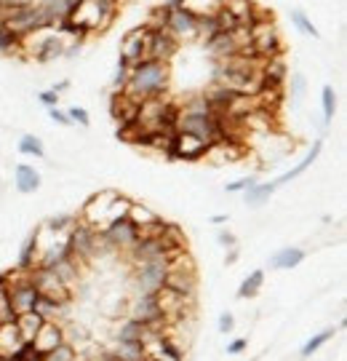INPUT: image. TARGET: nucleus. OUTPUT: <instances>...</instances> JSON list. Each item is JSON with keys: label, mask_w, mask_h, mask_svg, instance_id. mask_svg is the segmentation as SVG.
Segmentation results:
<instances>
[{"label": "nucleus", "mask_w": 347, "mask_h": 361, "mask_svg": "<svg viewBox=\"0 0 347 361\" xmlns=\"http://www.w3.org/2000/svg\"><path fill=\"white\" fill-rule=\"evenodd\" d=\"M217 241H219V244H222V246H230V249H232V246H235V244H238V241H235V235H232V233H227V231H222V233H219V235H217Z\"/></svg>", "instance_id": "obj_43"}, {"label": "nucleus", "mask_w": 347, "mask_h": 361, "mask_svg": "<svg viewBox=\"0 0 347 361\" xmlns=\"http://www.w3.org/2000/svg\"><path fill=\"white\" fill-rule=\"evenodd\" d=\"M40 8L46 11V16H49V22H51V27H56L59 22H65L67 16L72 13V3L70 0H38Z\"/></svg>", "instance_id": "obj_21"}, {"label": "nucleus", "mask_w": 347, "mask_h": 361, "mask_svg": "<svg viewBox=\"0 0 347 361\" xmlns=\"http://www.w3.org/2000/svg\"><path fill=\"white\" fill-rule=\"evenodd\" d=\"M120 59L129 67L139 65L147 59V27H134L123 35V43H120Z\"/></svg>", "instance_id": "obj_11"}, {"label": "nucleus", "mask_w": 347, "mask_h": 361, "mask_svg": "<svg viewBox=\"0 0 347 361\" xmlns=\"http://www.w3.org/2000/svg\"><path fill=\"white\" fill-rule=\"evenodd\" d=\"M232 326H235V319H232V313H222L219 316V332H232Z\"/></svg>", "instance_id": "obj_41"}, {"label": "nucleus", "mask_w": 347, "mask_h": 361, "mask_svg": "<svg viewBox=\"0 0 347 361\" xmlns=\"http://www.w3.org/2000/svg\"><path fill=\"white\" fill-rule=\"evenodd\" d=\"M302 259H305V249H299V246H286V249L275 252L270 257V268L272 271H291Z\"/></svg>", "instance_id": "obj_17"}, {"label": "nucleus", "mask_w": 347, "mask_h": 361, "mask_svg": "<svg viewBox=\"0 0 347 361\" xmlns=\"http://www.w3.org/2000/svg\"><path fill=\"white\" fill-rule=\"evenodd\" d=\"M166 273H168V255L166 257H155L134 265V276L131 279H134L137 295H155L158 289H163Z\"/></svg>", "instance_id": "obj_6"}, {"label": "nucleus", "mask_w": 347, "mask_h": 361, "mask_svg": "<svg viewBox=\"0 0 347 361\" xmlns=\"http://www.w3.org/2000/svg\"><path fill=\"white\" fill-rule=\"evenodd\" d=\"M291 22H294V27L299 30V32H305V35H310V38H318V30H315V25L308 19V13L305 11L294 8V11H291Z\"/></svg>", "instance_id": "obj_34"}, {"label": "nucleus", "mask_w": 347, "mask_h": 361, "mask_svg": "<svg viewBox=\"0 0 347 361\" xmlns=\"http://www.w3.org/2000/svg\"><path fill=\"white\" fill-rule=\"evenodd\" d=\"M67 116H70V121H72V123H80L83 129H89V126H91V118H89V113H86L83 107H70V113H67Z\"/></svg>", "instance_id": "obj_36"}, {"label": "nucleus", "mask_w": 347, "mask_h": 361, "mask_svg": "<svg viewBox=\"0 0 347 361\" xmlns=\"http://www.w3.org/2000/svg\"><path fill=\"white\" fill-rule=\"evenodd\" d=\"M166 30L179 40V43H184V40H195V13H190L184 6L168 8Z\"/></svg>", "instance_id": "obj_12"}, {"label": "nucleus", "mask_w": 347, "mask_h": 361, "mask_svg": "<svg viewBox=\"0 0 347 361\" xmlns=\"http://www.w3.org/2000/svg\"><path fill=\"white\" fill-rule=\"evenodd\" d=\"M0 54H19L22 56V38L11 32L3 22H0Z\"/></svg>", "instance_id": "obj_28"}, {"label": "nucleus", "mask_w": 347, "mask_h": 361, "mask_svg": "<svg viewBox=\"0 0 347 361\" xmlns=\"http://www.w3.org/2000/svg\"><path fill=\"white\" fill-rule=\"evenodd\" d=\"M246 348H248V340H246V337H238V340H232L230 345H227V353H230V356H238V353H244Z\"/></svg>", "instance_id": "obj_40"}, {"label": "nucleus", "mask_w": 347, "mask_h": 361, "mask_svg": "<svg viewBox=\"0 0 347 361\" xmlns=\"http://www.w3.org/2000/svg\"><path fill=\"white\" fill-rule=\"evenodd\" d=\"M179 40L168 30H147V59L153 62H171V56L179 51Z\"/></svg>", "instance_id": "obj_10"}, {"label": "nucleus", "mask_w": 347, "mask_h": 361, "mask_svg": "<svg viewBox=\"0 0 347 361\" xmlns=\"http://www.w3.org/2000/svg\"><path fill=\"white\" fill-rule=\"evenodd\" d=\"M49 116H51L56 123H62V126H70V123H72V121H70V116H67V113H62L59 107H49Z\"/></svg>", "instance_id": "obj_42"}, {"label": "nucleus", "mask_w": 347, "mask_h": 361, "mask_svg": "<svg viewBox=\"0 0 347 361\" xmlns=\"http://www.w3.org/2000/svg\"><path fill=\"white\" fill-rule=\"evenodd\" d=\"M59 343H65V326L59 322H43V326L38 329V335L32 337V345L38 353H49L51 348H56Z\"/></svg>", "instance_id": "obj_13"}, {"label": "nucleus", "mask_w": 347, "mask_h": 361, "mask_svg": "<svg viewBox=\"0 0 347 361\" xmlns=\"http://www.w3.org/2000/svg\"><path fill=\"white\" fill-rule=\"evenodd\" d=\"M129 207H131V201L126 195L115 193V190H104V193L91 195L89 201H86V207H83V214L77 219H83L86 225L96 228V231H104L110 222L126 217V214H129Z\"/></svg>", "instance_id": "obj_2"}, {"label": "nucleus", "mask_w": 347, "mask_h": 361, "mask_svg": "<svg viewBox=\"0 0 347 361\" xmlns=\"http://www.w3.org/2000/svg\"><path fill=\"white\" fill-rule=\"evenodd\" d=\"M129 316L147 326H168L158 295H137L129 305Z\"/></svg>", "instance_id": "obj_9"}, {"label": "nucleus", "mask_w": 347, "mask_h": 361, "mask_svg": "<svg viewBox=\"0 0 347 361\" xmlns=\"http://www.w3.org/2000/svg\"><path fill=\"white\" fill-rule=\"evenodd\" d=\"M77 219L75 217H70V214H59V217H49L46 219V231H51V233H59V235H67L70 233V228L75 225Z\"/></svg>", "instance_id": "obj_32"}, {"label": "nucleus", "mask_w": 347, "mask_h": 361, "mask_svg": "<svg viewBox=\"0 0 347 361\" xmlns=\"http://www.w3.org/2000/svg\"><path fill=\"white\" fill-rule=\"evenodd\" d=\"M43 316H38L35 310H30V313H19L16 316V329H19V335H22V340H30L32 343V337L38 335V329L43 326Z\"/></svg>", "instance_id": "obj_22"}, {"label": "nucleus", "mask_w": 347, "mask_h": 361, "mask_svg": "<svg viewBox=\"0 0 347 361\" xmlns=\"http://www.w3.org/2000/svg\"><path fill=\"white\" fill-rule=\"evenodd\" d=\"M38 99H40V104H46V107H56V104H59V94H53L51 89H49V91H40Z\"/></svg>", "instance_id": "obj_39"}, {"label": "nucleus", "mask_w": 347, "mask_h": 361, "mask_svg": "<svg viewBox=\"0 0 347 361\" xmlns=\"http://www.w3.org/2000/svg\"><path fill=\"white\" fill-rule=\"evenodd\" d=\"M118 11H120V0H80L70 13V19L89 38L94 32H104L113 25Z\"/></svg>", "instance_id": "obj_3"}, {"label": "nucleus", "mask_w": 347, "mask_h": 361, "mask_svg": "<svg viewBox=\"0 0 347 361\" xmlns=\"http://www.w3.org/2000/svg\"><path fill=\"white\" fill-rule=\"evenodd\" d=\"M70 3H72V8H75V6H77V3H80V0H70Z\"/></svg>", "instance_id": "obj_49"}, {"label": "nucleus", "mask_w": 347, "mask_h": 361, "mask_svg": "<svg viewBox=\"0 0 347 361\" xmlns=\"http://www.w3.org/2000/svg\"><path fill=\"white\" fill-rule=\"evenodd\" d=\"M235 259H238V249H235V246H232V249H230V255H227V257H225V262H227V265H232V262H235Z\"/></svg>", "instance_id": "obj_47"}, {"label": "nucleus", "mask_w": 347, "mask_h": 361, "mask_svg": "<svg viewBox=\"0 0 347 361\" xmlns=\"http://www.w3.org/2000/svg\"><path fill=\"white\" fill-rule=\"evenodd\" d=\"M168 91V65L166 62H153L144 59L139 65L131 67L126 94L134 97L137 102L150 99V97H163Z\"/></svg>", "instance_id": "obj_1"}, {"label": "nucleus", "mask_w": 347, "mask_h": 361, "mask_svg": "<svg viewBox=\"0 0 347 361\" xmlns=\"http://www.w3.org/2000/svg\"><path fill=\"white\" fill-rule=\"evenodd\" d=\"M321 107H323V126H329V123L334 121V113H336V94L332 86H323Z\"/></svg>", "instance_id": "obj_29"}, {"label": "nucleus", "mask_w": 347, "mask_h": 361, "mask_svg": "<svg viewBox=\"0 0 347 361\" xmlns=\"http://www.w3.org/2000/svg\"><path fill=\"white\" fill-rule=\"evenodd\" d=\"M102 235H104V241L113 246L115 255H129L131 249H134V244L141 238L139 228H137L129 217H120V219H115V222H110L102 231Z\"/></svg>", "instance_id": "obj_7"}, {"label": "nucleus", "mask_w": 347, "mask_h": 361, "mask_svg": "<svg viewBox=\"0 0 347 361\" xmlns=\"http://www.w3.org/2000/svg\"><path fill=\"white\" fill-rule=\"evenodd\" d=\"M77 350L70 343H59L56 348H51L49 353H43V361H75Z\"/></svg>", "instance_id": "obj_33"}, {"label": "nucleus", "mask_w": 347, "mask_h": 361, "mask_svg": "<svg viewBox=\"0 0 347 361\" xmlns=\"http://www.w3.org/2000/svg\"><path fill=\"white\" fill-rule=\"evenodd\" d=\"M211 222H214V225H225V222H227V214H217V217L211 219Z\"/></svg>", "instance_id": "obj_48"}, {"label": "nucleus", "mask_w": 347, "mask_h": 361, "mask_svg": "<svg viewBox=\"0 0 347 361\" xmlns=\"http://www.w3.org/2000/svg\"><path fill=\"white\" fill-rule=\"evenodd\" d=\"M334 335H336V326H329V329H323V332H318L315 337H310L308 343L302 345V350H299V356H302V359H310V356H313L315 350H321V348H323V343H329V340H332Z\"/></svg>", "instance_id": "obj_27"}, {"label": "nucleus", "mask_w": 347, "mask_h": 361, "mask_svg": "<svg viewBox=\"0 0 347 361\" xmlns=\"http://www.w3.org/2000/svg\"><path fill=\"white\" fill-rule=\"evenodd\" d=\"M110 113H113L118 123H134L137 116H139V102L134 97H129L126 91H118L110 99Z\"/></svg>", "instance_id": "obj_14"}, {"label": "nucleus", "mask_w": 347, "mask_h": 361, "mask_svg": "<svg viewBox=\"0 0 347 361\" xmlns=\"http://www.w3.org/2000/svg\"><path fill=\"white\" fill-rule=\"evenodd\" d=\"M144 332H147V324H141V322H137V319L126 316V319H120V324L115 326V343H137V340L144 337Z\"/></svg>", "instance_id": "obj_19"}, {"label": "nucleus", "mask_w": 347, "mask_h": 361, "mask_svg": "<svg viewBox=\"0 0 347 361\" xmlns=\"http://www.w3.org/2000/svg\"><path fill=\"white\" fill-rule=\"evenodd\" d=\"M3 300H8V284H6L3 276H0V302H3Z\"/></svg>", "instance_id": "obj_46"}, {"label": "nucleus", "mask_w": 347, "mask_h": 361, "mask_svg": "<svg viewBox=\"0 0 347 361\" xmlns=\"http://www.w3.org/2000/svg\"><path fill=\"white\" fill-rule=\"evenodd\" d=\"M262 284H265V271L248 273V279H244V284L238 286V300H251V297H257Z\"/></svg>", "instance_id": "obj_26"}, {"label": "nucleus", "mask_w": 347, "mask_h": 361, "mask_svg": "<svg viewBox=\"0 0 347 361\" xmlns=\"http://www.w3.org/2000/svg\"><path fill=\"white\" fill-rule=\"evenodd\" d=\"M67 246H70V255H72L80 265L94 262V259L104 257V255H115L113 246L104 241L102 231L86 225L83 219H77L75 225L70 228V233H67Z\"/></svg>", "instance_id": "obj_4"}, {"label": "nucleus", "mask_w": 347, "mask_h": 361, "mask_svg": "<svg viewBox=\"0 0 347 361\" xmlns=\"http://www.w3.org/2000/svg\"><path fill=\"white\" fill-rule=\"evenodd\" d=\"M13 185L19 193H35L40 188V171L30 164H19L13 169Z\"/></svg>", "instance_id": "obj_16"}, {"label": "nucleus", "mask_w": 347, "mask_h": 361, "mask_svg": "<svg viewBox=\"0 0 347 361\" xmlns=\"http://www.w3.org/2000/svg\"><path fill=\"white\" fill-rule=\"evenodd\" d=\"M118 361H147V348H144V343L137 340V343H115V348H113Z\"/></svg>", "instance_id": "obj_23"}, {"label": "nucleus", "mask_w": 347, "mask_h": 361, "mask_svg": "<svg viewBox=\"0 0 347 361\" xmlns=\"http://www.w3.org/2000/svg\"><path fill=\"white\" fill-rule=\"evenodd\" d=\"M27 281L35 286V292L46 300H53V302H72V286H67L51 268H43V265H35L32 271L27 273Z\"/></svg>", "instance_id": "obj_5"}, {"label": "nucleus", "mask_w": 347, "mask_h": 361, "mask_svg": "<svg viewBox=\"0 0 347 361\" xmlns=\"http://www.w3.org/2000/svg\"><path fill=\"white\" fill-rule=\"evenodd\" d=\"M208 153V145L195 137V134H187V131H174L171 142H168L166 155L171 161H198Z\"/></svg>", "instance_id": "obj_8"}, {"label": "nucleus", "mask_w": 347, "mask_h": 361, "mask_svg": "<svg viewBox=\"0 0 347 361\" xmlns=\"http://www.w3.org/2000/svg\"><path fill=\"white\" fill-rule=\"evenodd\" d=\"M222 6H225V0H195V3L184 6V8L190 13H195V16H214Z\"/></svg>", "instance_id": "obj_30"}, {"label": "nucleus", "mask_w": 347, "mask_h": 361, "mask_svg": "<svg viewBox=\"0 0 347 361\" xmlns=\"http://www.w3.org/2000/svg\"><path fill=\"white\" fill-rule=\"evenodd\" d=\"M38 265V231L32 233L22 244V252H19V262H16V271L19 273H30Z\"/></svg>", "instance_id": "obj_20"}, {"label": "nucleus", "mask_w": 347, "mask_h": 361, "mask_svg": "<svg viewBox=\"0 0 347 361\" xmlns=\"http://www.w3.org/2000/svg\"><path fill=\"white\" fill-rule=\"evenodd\" d=\"M129 73H131V67L126 65L123 59H118V70H115V78H113V94H118V91H126Z\"/></svg>", "instance_id": "obj_35"}, {"label": "nucleus", "mask_w": 347, "mask_h": 361, "mask_svg": "<svg viewBox=\"0 0 347 361\" xmlns=\"http://www.w3.org/2000/svg\"><path fill=\"white\" fill-rule=\"evenodd\" d=\"M321 147H323V142H321V140H315V142H313V147L308 150V155H305V158H302V161H299V164H296L291 171H286V174H281L278 180H272V185H275V188H281V185H286V182L296 180V177H299L305 169H310L313 164H315V158L321 155Z\"/></svg>", "instance_id": "obj_18"}, {"label": "nucleus", "mask_w": 347, "mask_h": 361, "mask_svg": "<svg viewBox=\"0 0 347 361\" xmlns=\"http://www.w3.org/2000/svg\"><path fill=\"white\" fill-rule=\"evenodd\" d=\"M289 78V67L283 56H272L262 62V86H283Z\"/></svg>", "instance_id": "obj_15"}, {"label": "nucleus", "mask_w": 347, "mask_h": 361, "mask_svg": "<svg viewBox=\"0 0 347 361\" xmlns=\"http://www.w3.org/2000/svg\"><path fill=\"white\" fill-rule=\"evenodd\" d=\"M257 182V177H241V180H235L227 185V193H238V190H246V188H251Z\"/></svg>", "instance_id": "obj_38"}, {"label": "nucleus", "mask_w": 347, "mask_h": 361, "mask_svg": "<svg viewBox=\"0 0 347 361\" xmlns=\"http://www.w3.org/2000/svg\"><path fill=\"white\" fill-rule=\"evenodd\" d=\"M272 193H275V185L272 182H254L251 188H246L244 201L248 207H262Z\"/></svg>", "instance_id": "obj_25"}, {"label": "nucleus", "mask_w": 347, "mask_h": 361, "mask_svg": "<svg viewBox=\"0 0 347 361\" xmlns=\"http://www.w3.org/2000/svg\"><path fill=\"white\" fill-rule=\"evenodd\" d=\"M19 153L43 158V155H46V150H43V140H40V137H35V134H25V137L19 140Z\"/></svg>", "instance_id": "obj_31"}, {"label": "nucleus", "mask_w": 347, "mask_h": 361, "mask_svg": "<svg viewBox=\"0 0 347 361\" xmlns=\"http://www.w3.org/2000/svg\"><path fill=\"white\" fill-rule=\"evenodd\" d=\"M254 3L251 0H225V11L232 13V19L238 22V25H251V13H254Z\"/></svg>", "instance_id": "obj_24"}, {"label": "nucleus", "mask_w": 347, "mask_h": 361, "mask_svg": "<svg viewBox=\"0 0 347 361\" xmlns=\"http://www.w3.org/2000/svg\"><path fill=\"white\" fill-rule=\"evenodd\" d=\"M30 3H35V0H0V6H6V8H19V6H30Z\"/></svg>", "instance_id": "obj_44"}, {"label": "nucleus", "mask_w": 347, "mask_h": 361, "mask_svg": "<svg viewBox=\"0 0 347 361\" xmlns=\"http://www.w3.org/2000/svg\"><path fill=\"white\" fill-rule=\"evenodd\" d=\"M291 91H294L296 102L305 97V75H299V73H294V75H291Z\"/></svg>", "instance_id": "obj_37"}, {"label": "nucleus", "mask_w": 347, "mask_h": 361, "mask_svg": "<svg viewBox=\"0 0 347 361\" xmlns=\"http://www.w3.org/2000/svg\"><path fill=\"white\" fill-rule=\"evenodd\" d=\"M0 8H3V6H0Z\"/></svg>", "instance_id": "obj_50"}, {"label": "nucleus", "mask_w": 347, "mask_h": 361, "mask_svg": "<svg viewBox=\"0 0 347 361\" xmlns=\"http://www.w3.org/2000/svg\"><path fill=\"white\" fill-rule=\"evenodd\" d=\"M67 89H70V80H59V83H53L51 86L53 94H65Z\"/></svg>", "instance_id": "obj_45"}]
</instances>
